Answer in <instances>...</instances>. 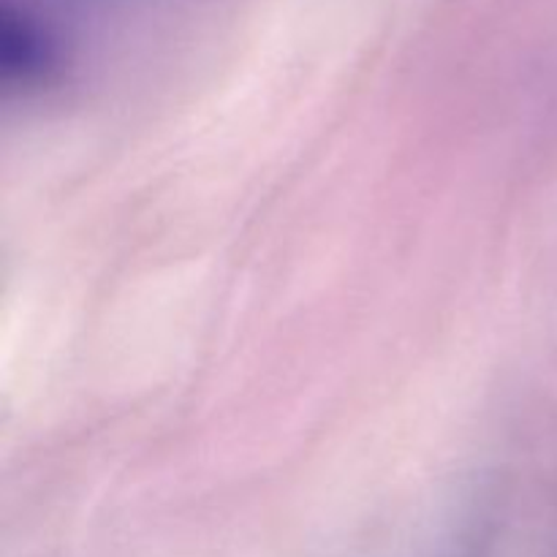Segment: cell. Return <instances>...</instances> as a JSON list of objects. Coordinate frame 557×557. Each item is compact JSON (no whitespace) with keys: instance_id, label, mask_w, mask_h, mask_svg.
Here are the masks:
<instances>
[{"instance_id":"1","label":"cell","mask_w":557,"mask_h":557,"mask_svg":"<svg viewBox=\"0 0 557 557\" xmlns=\"http://www.w3.org/2000/svg\"><path fill=\"white\" fill-rule=\"evenodd\" d=\"M0 58H3V69L22 79L41 74L52 65L54 58V44L47 27L25 5H14L9 0L0 11Z\"/></svg>"}]
</instances>
